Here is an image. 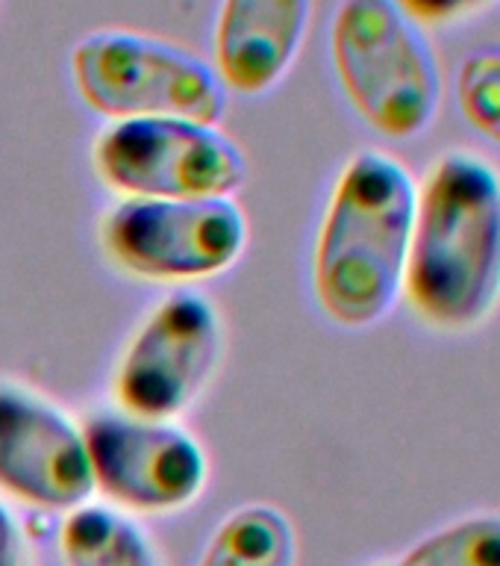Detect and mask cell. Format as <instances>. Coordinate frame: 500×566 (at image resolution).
Masks as SVG:
<instances>
[{
	"instance_id": "obj_1",
	"label": "cell",
	"mask_w": 500,
	"mask_h": 566,
	"mask_svg": "<svg viewBox=\"0 0 500 566\" xmlns=\"http://www.w3.org/2000/svg\"><path fill=\"white\" fill-rule=\"evenodd\" d=\"M401 304L427 334L462 339L500 310V166L445 148L415 186Z\"/></svg>"
},
{
	"instance_id": "obj_2",
	"label": "cell",
	"mask_w": 500,
	"mask_h": 566,
	"mask_svg": "<svg viewBox=\"0 0 500 566\" xmlns=\"http://www.w3.org/2000/svg\"><path fill=\"white\" fill-rule=\"evenodd\" d=\"M418 177L383 148L344 159L318 219L309 286L339 331H371L401 304Z\"/></svg>"
},
{
	"instance_id": "obj_5",
	"label": "cell",
	"mask_w": 500,
	"mask_h": 566,
	"mask_svg": "<svg viewBox=\"0 0 500 566\" xmlns=\"http://www.w3.org/2000/svg\"><path fill=\"white\" fill-rule=\"evenodd\" d=\"M251 224L233 198H118L97 221L106 263L130 281L194 290L245 256Z\"/></svg>"
},
{
	"instance_id": "obj_13",
	"label": "cell",
	"mask_w": 500,
	"mask_h": 566,
	"mask_svg": "<svg viewBox=\"0 0 500 566\" xmlns=\"http://www.w3.org/2000/svg\"><path fill=\"white\" fill-rule=\"evenodd\" d=\"M397 566H500V511L454 516L406 548Z\"/></svg>"
},
{
	"instance_id": "obj_8",
	"label": "cell",
	"mask_w": 500,
	"mask_h": 566,
	"mask_svg": "<svg viewBox=\"0 0 500 566\" xmlns=\"http://www.w3.org/2000/svg\"><path fill=\"white\" fill-rule=\"evenodd\" d=\"M83 422L95 493L130 516H171L210 486L203 442L180 422L141 419L104 407Z\"/></svg>"
},
{
	"instance_id": "obj_16",
	"label": "cell",
	"mask_w": 500,
	"mask_h": 566,
	"mask_svg": "<svg viewBox=\"0 0 500 566\" xmlns=\"http://www.w3.org/2000/svg\"><path fill=\"white\" fill-rule=\"evenodd\" d=\"M0 566H33L30 534L3 499H0Z\"/></svg>"
},
{
	"instance_id": "obj_14",
	"label": "cell",
	"mask_w": 500,
	"mask_h": 566,
	"mask_svg": "<svg viewBox=\"0 0 500 566\" xmlns=\"http://www.w3.org/2000/svg\"><path fill=\"white\" fill-rule=\"evenodd\" d=\"M454 101L471 133L500 150V44H480L459 60Z\"/></svg>"
},
{
	"instance_id": "obj_3",
	"label": "cell",
	"mask_w": 500,
	"mask_h": 566,
	"mask_svg": "<svg viewBox=\"0 0 500 566\" xmlns=\"http://www.w3.org/2000/svg\"><path fill=\"white\" fill-rule=\"evenodd\" d=\"M330 60L348 106L380 139L413 142L439 118L442 62L395 0H339Z\"/></svg>"
},
{
	"instance_id": "obj_7",
	"label": "cell",
	"mask_w": 500,
	"mask_h": 566,
	"mask_svg": "<svg viewBox=\"0 0 500 566\" xmlns=\"http://www.w3.org/2000/svg\"><path fill=\"white\" fill-rule=\"evenodd\" d=\"M92 171L118 198H233L247 159L219 124L189 118L109 122L92 142Z\"/></svg>"
},
{
	"instance_id": "obj_10",
	"label": "cell",
	"mask_w": 500,
	"mask_h": 566,
	"mask_svg": "<svg viewBox=\"0 0 500 566\" xmlns=\"http://www.w3.org/2000/svg\"><path fill=\"white\" fill-rule=\"evenodd\" d=\"M316 0H221L212 69L230 95L259 97L283 83L312 27Z\"/></svg>"
},
{
	"instance_id": "obj_17",
	"label": "cell",
	"mask_w": 500,
	"mask_h": 566,
	"mask_svg": "<svg viewBox=\"0 0 500 566\" xmlns=\"http://www.w3.org/2000/svg\"><path fill=\"white\" fill-rule=\"evenodd\" d=\"M371 566H397V564H392V560H383V564H371Z\"/></svg>"
},
{
	"instance_id": "obj_6",
	"label": "cell",
	"mask_w": 500,
	"mask_h": 566,
	"mask_svg": "<svg viewBox=\"0 0 500 566\" xmlns=\"http://www.w3.org/2000/svg\"><path fill=\"white\" fill-rule=\"evenodd\" d=\"M227 352L219 304L198 290H171L139 318L109 375L113 407L177 422L215 380Z\"/></svg>"
},
{
	"instance_id": "obj_11",
	"label": "cell",
	"mask_w": 500,
	"mask_h": 566,
	"mask_svg": "<svg viewBox=\"0 0 500 566\" xmlns=\"http://www.w3.org/2000/svg\"><path fill=\"white\" fill-rule=\"evenodd\" d=\"M62 566H166L157 539L136 516L106 502H86L62 513Z\"/></svg>"
},
{
	"instance_id": "obj_9",
	"label": "cell",
	"mask_w": 500,
	"mask_h": 566,
	"mask_svg": "<svg viewBox=\"0 0 500 566\" xmlns=\"http://www.w3.org/2000/svg\"><path fill=\"white\" fill-rule=\"evenodd\" d=\"M0 495L44 513H68L95 495L83 422L15 378H0Z\"/></svg>"
},
{
	"instance_id": "obj_4",
	"label": "cell",
	"mask_w": 500,
	"mask_h": 566,
	"mask_svg": "<svg viewBox=\"0 0 500 566\" xmlns=\"http://www.w3.org/2000/svg\"><path fill=\"white\" fill-rule=\"evenodd\" d=\"M79 101L106 122L189 118L219 124L230 92L198 53L180 44L106 27L86 33L68 56Z\"/></svg>"
},
{
	"instance_id": "obj_15",
	"label": "cell",
	"mask_w": 500,
	"mask_h": 566,
	"mask_svg": "<svg viewBox=\"0 0 500 566\" xmlns=\"http://www.w3.org/2000/svg\"><path fill=\"white\" fill-rule=\"evenodd\" d=\"M395 3L427 33V30H445L471 21L498 0H395Z\"/></svg>"
},
{
	"instance_id": "obj_12",
	"label": "cell",
	"mask_w": 500,
	"mask_h": 566,
	"mask_svg": "<svg viewBox=\"0 0 500 566\" xmlns=\"http://www.w3.org/2000/svg\"><path fill=\"white\" fill-rule=\"evenodd\" d=\"M198 566H298V531L277 504L247 502L219 522Z\"/></svg>"
}]
</instances>
